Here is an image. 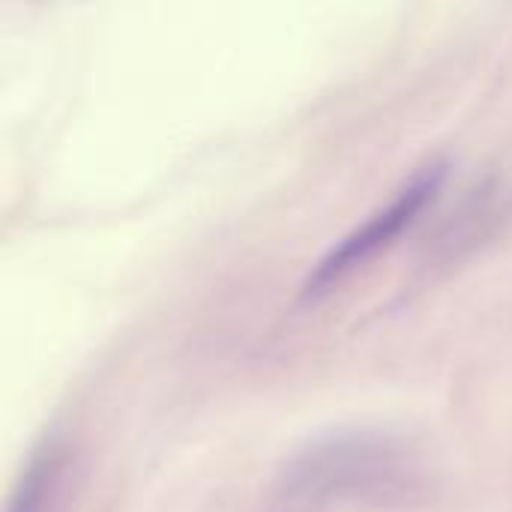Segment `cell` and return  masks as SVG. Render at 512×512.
<instances>
[{
  "label": "cell",
  "mask_w": 512,
  "mask_h": 512,
  "mask_svg": "<svg viewBox=\"0 0 512 512\" xmlns=\"http://www.w3.org/2000/svg\"><path fill=\"white\" fill-rule=\"evenodd\" d=\"M444 180H447V165L444 162L423 165L384 207H378L363 225H357L351 234H345L315 264V270L303 282V297L306 300H318L321 294L333 291L342 279H348L354 270H360L369 258H375L381 249H387L438 198Z\"/></svg>",
  "instance_id": "6da1fadb"
},
{
  "label": "cell",
  "mask_w": 512,
  "mask_h": 512,
  "mask_svg": "<svg viewBox=\"0 0 512 512\" xmlns=\"http://www.w3.org/2000/svg\"><path fill=\"white\" fill-rule=\"evenodd\" d=\"M63 468H66V450L57 441H45L42 450L33 453V459L18 483V492L9 504V512L51 510L60 480H63Z\"/></svg>",
  "instance_id": "7a4b0ae2"
}]
</instances>
